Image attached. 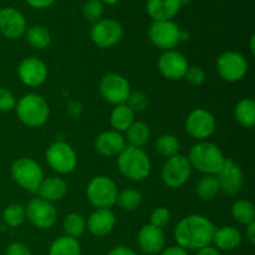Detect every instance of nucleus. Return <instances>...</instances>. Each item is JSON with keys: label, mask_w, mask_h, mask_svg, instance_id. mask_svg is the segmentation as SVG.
Returning <instances> with one entry per match:
<instances>
[{"label": "nucleus", "mask_w": 255, "mask_h": 255, "mask_svg": "<svg viewBox=\"0 0 255 255\" xmlns=\"http://www.w3.org/2000/svg\"><path fill=\"white\" fill-rule=\"evenodd\" d=\"M107 255H137V253L134 251H132L131 248H128V247L119 246L116 248L111 249Z\"/></svg>", "instance_id": "43"}, {"label": "nucleus", "mask_w": 255, "mask_h": 255, "mask_svg": "<svg viewBox=\"0 0 255 255\" xmlns=\"http://www.w3.org/2000/svg\"><path fill=\"white\" fill-rule=\"evenodd\" d=\"M62 228L67 237L77 239L86 229V222L80 213H70L62 222Z\"/></svg>", "instance_id": "32"}, {"label": "nucleus", "mask_w": 255, "mask_h": 255, "mask_svg": "<svg viewBox=\"0 0 255 255\" xmlns=\"http://www.w3.org/2000/svg\"><path fill=\"white\" fill-rule=\"evenodd\" d=\"M196 192L197 196L202 201H212L213 198H216L217 194L221 192L217 177L213 174H206L204 177H202L197 184Z\"/></svg>", "instance_id": "31"}, {"label": "nucleus", "mask_w": 255, "mask_h": 255, "mask_svg": "<svg viewBox=\"0 0 255 255\" xmlns=\"http://www.w3.org/2000/svg\"><path fill=\"white\" fill-rule=\"evenodd\" d=\"M231 212L233 219L238 223L248 226L249 223L254 222L255 208L252 202L246 201V199H239V201L234 202Z\"/></svg>", "instance_id": "29"}, {"label": "nucleus", "mask_w": 255, "mask_h": 255, "mask_svg": "<svg viewBox=\"0 0 255 255\" xmlns=\"http://www.w3.org/2000/svg\"><path fill=\"white\" fill-rule=\"evenodd\" d=\"M126 105L132 110L133 112H139L143 111L148 107V97L141 91L131 92L128 95V99H127Z\"/></svg>", "instance_id": "37"}, {"label": "nucleus", "mask_w": 255, "mask_h": 255, "mask_svg": "<svg viewBox=\"0 0 255 255\" xmlns=\"http://www.w3.org/2000/svg\"><path fill=\"white\" fill-rule=\"evenodd\" d=\"M27 219L39 229H49L56 223V208L50 202L41 198H34L25 208Z\"/></svg>", "instance_id": "14"}, {"label": "nucleus", "mask_w": 255, "mask_h": 255, "mask_svg": "<svg viewBox=\"0 0 255 255\" xmlns=\"http://www.w3.org/2000/svg\"><path fill=\"white\" fill-rule=\"evenodd\" d=\"M16 106V99L6 89H0V112H9Z\"/></svg>", "instance_id": "39"}, {"label": "nucleus", "mask_w": 255, "mask_h": 255, "mask_svg": "<svg viewBox=\"0 0 255 255\" xmlns=\"http://www.w3.org/2000/svg\"><path fill=\"white\" fill-rule=\"evenodd\" d=\"M100 94L109 104H126L128 95L131 94V86L127 79L119 74H107L100 82Z\"/></svg>", "instance_id": "11"}, {"label": "nucleus", "mask_w": 255, "mask_h": 255, "mask_svg": "<svg viewBox=\"0 0 255 255\" xmlns=\"http://www.w3.org/2000/svg\"><path fill=\"white\" fill-rule=\"evenodd\" d=\"M124 35L122 25L115 19H100L92 25L90 36L94 44L101 49L115 46Z\"/></svg>", "instance_id": "10"}, {"label": "nucleus", "mask_w": 255, "mask_h": 255, "mask_svg": "<svg viewBox=\"0 0 255 255\" xmlns=\"http://www.w3.org/2000/svg\"><path fill=\"white\" fill-rule=\"evenodd\" d=\"M11 177L25 191L37 193V189L44 179V172L36 161L24 157L12 163Z\"/></svg>", "instance_id": "5"}, {"label": "nucleus", "mask_w": 255, "mask_h": 255, "mask_svg": "<svg viewBox=\"0 0 255 255\" xmlns=\"http://www.w3.org/2000/svg\"><path fill=\"white\" fill-rule=\"evenodd\" d=\"M142 202V196L136 189H125L117 196L116 203L121 207L124 211L132 212L139 207Z\"/></svg>", "instance_id": "35"}, {"label": "nucleus", "mask_w": 255, "mask_h": 255, "mask_svg": "<svg viewBox=\"0 0 255 255\" xmlns=\"http://www.w3.org/2000/svg\"><path fill=\"white\" fill-rule=\"evenodd\" d=\"M56 0H26L27 4L34 9H45V7L51 6Z\"/></svg>", "instance_id": "42"}, {"label": "nucleus", "mask_w": 255, "mask_h": 255, "mask_svg": "<svg viewBox=\"0 0 255 255\" xmlns=\"http://www.w3.org/2000/svg\"><path fill=\"white\" fill-rule=\"evenodd\" d=\"M115 224H116V217L114 212L107 208H100L90 214L86 226L92 236L105 237L111 233Z\"/></svg>", "instance_id": "20"}, {"label": "nucleus", "mask_w": 255, "mask_h": 255, "mask_svg": "<svg viewBox=\"0 0 255 255\" xmlns=\"http://www.w3.org/2000/svg\"><path fill=\"white\" fill-rule=\"evenodd\" d=\"M86 196L90 203L97 209H109L116 204L119 191L116 183L110 177L97 176L90 181L86 188Z\"/></svg>", "instance_id": "6"}, {"label": "nucleus", "mask_w": 255, "mask_h": 255, "mask_svg": "<svg viewBox=\"0 0 255 255\" xmlns=\"http://www.w3.org/2000/svg\"><path fill=\"white\" fill-rule=\"evenodd\" d=\"M217 71L224 81H241L248 72V62L239 52L227 51L217 60Z\"/></svg>", "instance_id": "12"}, {"label": "nucleus", "mask_w": 255, "mask_h": 255, "mask_svg": "<svg viewBox=\"0 0 255 255\" xmlns=\"http://www.w3.org/2000/svg\"><path fill=\"white\" fill-rule=\"evenodd\" d=\"M149 40L154 46L164 50H172L182 40V31L178 25L172 20L153 21L148 29Z\"/></svg>", "instance_id": "9"}, {"label": "nucleus", "mask_w": 255, "mask_h": 255, "mask_svg": "<svg viewBox=\"0 0 255 255\" xmlns=\"http://www.w3.org/2000/svg\"><path fill=\"white\" fill-rule=\"evenodd\" d=\"M117 167L126 178L139 182L151 173V159L142 148L126 146L117 156Z\"/></svg>", "instance_id": "2"}, {"label": "nucleus", "mask_w": 255, "mask_h": 255, "mask_svg": "<svg viewBox=\"0 0 255 255\" xmlns=\"http://www.w3.org/2000/svg\"><path fill=\"white\" fill-rule=\"evenodd\" d=\"M186 131L193 138L203 141L216 131V119L207 110H193L186 119Z\"/></svg>", "instance_id": "13"}, {"label": "nucleus", "mask_w": 255, "mask_h": 255, "mask_svg": "<svg viewBox=\"0 0 255 255\" xmlns=\"http://www.w3.org/2000/svg\"><path fill=\"white\" fill-rule=\"evenodd\" d=\"M46 161L52 171L60 174L71 173L77 163L76 152L66 142H54L46 151Z\"/></svg>", "instance_id": "7"}, {"label": "nucleus", "mask_w": 255, "mask_h": 255, "mask_svg": "<svg viewBox=\"0 0 255 255\" xmlns=\"http://www.w3.org/2000/svg\"><path fill=\"white\" fill-rule=\"evenodd\" d=\"M138 246L141 251L146 254H158L164 249V238L163 229H159L152 224H146L138 232Z\"/></svg>", "instance_id": "19"}, {"label": "nucleus", "mask_w": 255, "mask_h": 255, "mask_svg": "<svg viewBox=\"0 0 255 255\" xmlns=\"http://www.w3.org/2000/svg\"><path fill=\"white\" fill-rule=\"evenodd\" d=\"M134 122V112L126 104L117 105L110 115V124L114 131L126 132Z\"/></svg>", "instance_id": "25"}, {"label": "nucleus", "mask_w": 255, "mask_h": 255, "mask_svg": "<svg viewBox=\"0 0 255 255\" xmlns=\"http://www.w3.org/2000/svg\"><path fill=\"white\" fill-rule=\"evenodd\" d=\"M26 31V20L15 7L0 9V32L7 39H19Z\"/></svg>", "instance_id": "18"}, {"label": "nucleus", "mask_w": 255, "mask_h": 255, "mask_svg": "<svg viewBox=\"0 0 255 255\" xmlns=\"http://www.w3.org/2000/svg\"><path fill=\"white\" fill-rule=\"evenodd\" d=\"M192 168L204 174L216 176L223 166L226 157L218 146L212 142H199L194 144L187 157Z\"/></svg>", "instance_id": "3"}, {"label": "nucleus", "mask_w": 255, "mask_h": 255, "mask_svg": "<svg viewBox=\"0 0 255 255\" xmlns=\"http://www.w3.org/2000/svg\"><path fill=\"white\" fill-rule=\"evenodd\" d=\"M196 255H221V253H219V251L217 248L208 246V247H204V248L202 249H198Z\"/></svg>", "instance_id": "45"}, {"label": "nucleus", "mask_w": 255, "mask_h": 255, "mask_svg": "<svg viewBox=\"0 0 255 255\" xmlns=\"http://www.w3.org/2000/svg\"><path fill=\"white\" fill-rule=\"evenodd\" d=\"M188 67L186 56L176 50H167L158 59V69L162 76L173 81L183 79Z\"/></svg>", "instance_id": "15"}, {"label": "nucleus", "mask_w": 255, "mask_h": 255, "mask_svg": "<svg viewBox=\"0 0 255 255\" xmlns=\"http://www.w3.org/2000/svg\"><path fill=\"white\" fill-rule=\"evenodd\" d=\"M254 41H255V36L254 35H252V37H251V51H252V54H255V49H254Z\"/></svg>", "instance_id": "48"}, {"label": "nucleus", "mask_w": 255, "mask_h": 255, "mask_svg": "<svg viewBox=\"0 0 255 255\" xmlns=\"http://www.w3.org/2000/svg\"><path fill=\"white\" fill-rule=\"evenodd\" d=\"M126 147L124 136L117 131H105L97 136L95 141V148L101 156L115 157L121 153Z\"/></svg>", "instance_id": "22"}, {"label": "nucleus", "mask_w": 255, "mask_h": 255, "mask_svg": "<svg viewBox=\"0 0 255 255\" xmlns=\"http://www.w3.org/2000/svg\"><path fill=\"white\" fill-rule=\"evenodd\" d=\"M49 255H81V246L71 237H59L50 246Z\"/></svg>", "instance_id": "26"}, {"label": "nucleus", "mask_w": 255, "mask_h": 255, "mask_svg": "<svg viewBox=\"0 0 255 255\" xmlns=\"http://www.w3.org/2000/svg\"><path fill=\"white\" fill-rule=\"evenodd\" d=\"M242 239L243 238H242L241 232L236 227L228 226L216 229L212 243L214 244V248H217L218 251L229 252L238 248L242 243Z\"/></svg>", "instance_id": "24"}, {"label": "nucleus", "mask_w": 255, "mask_h": 255, "mask_svg": "<svg viewBox=\"0 0 255 255\" xmlns=\"http://www.w3.org/2000/svg\"><path fill=\"white\" fill-rule=\"evenodd\" d=\"M182 1H184V0H182Z\"/></svg>", "instance_id": "49"}, {"label": "nucleus", "mask_w": 255, "mask_h": 255, "mask_svg": "<svg viewBox=\"0 0 255 255\" xmlns=\"http://www.w3.org/2000/svg\"><path fill=\"white\" fill-rule=\"evenodd\" d=\"M156 149L161 156L169 158L178 154L181 144H179L178 138L173 134H162L157 138Z\"/></svg>", "instance_id": "33"}, {"label": "nucleus", "mask_w": 255, "mask_h": 255, "mask_svg": "<svg viewBox=\"0 0 255 255\" xmlns=\"http://www.w3.org/2000/svg\"><path fill=\"white\" fill-rule=\"evenodd\" d=\"M5 255H31V252L24 243L15 242V243H11L7 247Z\"/></svg>", "instance_id": "41"}, {"label": "nucleus", "mask_w": 255, "mask_h": 255, "mask_svg": "<svg viewBox=\"0 0 255 255\" xmlns=\"http://www.w3.org/2000/svg\"><path fill=\"white\" fill-rule=\"evenodd\" d=\"M66 193L67 184L60 177H47V178H44L41 184H40L39 189H37V194L40 196L39 198L50 202V203L62 199Z\"/></svg>", "instance_id": "23"}, {"label": "nucleus", "mask_w": 255, "mask_h": 255, "mask_svg": "<svg viewBox=\"0 0 255 255\" xmlns=\"http://www.w3.org/2000/svg\"><path fill=\"white\" fill-rule=\"evenodd\" d=\"M126 137L127 141L129 142V146L141 148L148 142L149 137H151V131L144 122L134 121L126 131Z\"/></svg>", "instance_id": "28"}, {"label": "nucleus", "mask_w": 255, "mask_h": 255, "mask_svg": "<svg viewBox=\"0 0 255 255\" xmlns=\"http://www.w3.org/2000/svg\"><path fill=\"white\" fill-rule=\"evenodd\" d=\"M219 183V189L226 194L233 196L242 189L244 183L243 172L241 167L231 158H226L223 166L216 174Z\"/></svg>", "instance_id": "16"}, {"label": "nucleus", "mask_w": 255, "mask_h": 255, "mask_svg": "<svg viewBox=\"0 0 255 255\" xmlns=\"http://www.w3.org/2000/svg\"><path fill=\"white\" fill-rule=\"evenodd\" d=\"M159 255H188V253H187L186 249L181 248V247L178 246H173L163 249Z\"/></svg>", "instance_id": "44"}, {"label": "nucleus", "mask_w": 255, "mask_h": 255, "mask_svg": "<svg viewBox=\"0 0 255 255\" xmlns=\"http://www.w3.org/2000/svg\"><path fill=\"white\" fill-rule=\"evenodd\" d=\"M247 238L252 244L255 243V221L247 226Z\"/></svg>", "instance_id": "46"}, {"label": "nucleus", "mask_w": 255, "mask_h": 255, "mask_svg": "<svg viewBox=\"0 0 255 255\" xmlns=\"http://www.w3.org/2000/svg\"><path fill=\"white\" fill-rule=\"evenodd\" d=\"M100 1H101L102 4H107V5H114V4H117V2H119L120 0H100Z\"/></svg>", "instance_id": "47"}, {"label": "nucleus", "mask_w": 255, "mask_h": 255, "mask_svg": "<svg viewBox=\"0 0 255 255\" xmlns=\"http://www.w3.org/2000/svg\"><path fill=\"white\" fill-rule=\"evenodd\" d=\"M184 77H186L189 84L194 85V86H199L206 80V72L199 66H189Z\"/></svg>", "instance_id": "40"}, {"label": "nucleus", "mask_w": 255, "mask_h": 255, "mask_svg": "<svg viewBox=\"0 0 255 255\" xmlns=\"http://www.w3.org/2000/svg\"><path fill=\"white\" fill-rule=\"evenodd\" d=\"M192 166L188 158L182 154L169 157L162 167V181L169 188H179L188 182Z\"/></svg>", "instance_id": "8"}, {"label": "nucleus", "mask_w": 255, "mask_h": 255, "mask_svg": "<svg viewBox=\"0 0 255 255\" xmlns=\"http://www.w3.org/2000/svg\"><path fill=\"white\" fill-rule=\"evenodd\" d=\"M214 233L216 227L208 218L199 214H192L177 224L174 229V239L177 246L186 251H198L211 246Z\"/></svg>", "instance_id": "1"}, {"label": "nucleus", "mask_w": 255, "mask_h": 255, "mask_svg": "<svg viewBox=\"0 0 255 255\" xmlns=\"http://www.w3.org/2000/svg\"><path fill=\"white\" fill-rule=\"evenodd\" d=\"M16 115L29 127H40L46 124L50 107L46 100L36 94H27L16 102Z\"/></svg>", "instance_id": "4"}, {"label": "nucleus", "mask_w": 255, "mask_h": 255, "mask_svg": "<svg viewBox=\"0 0 255 255\" xmlns=\"http://www.w3.org/2000/svg\"><path fill=\"white\" fill-rule=\"evenodd\" d=\"M82 14L87 21L95 24L104 14V4L100 0H87L82 6Z\"/></svg>", "instance_id": "36"}, {"label": "nucleus", "mask_w": 255, "mask_h": 255, "mask_svg": "<svg viewBox=\"0 0 255 255\" xmlns=\"http://www.w3.org/2000/svg\"><path fill=\"white\" fill-rule=\"evenodd\" d=\"M234 116L238 124L246 128L255 125V102L252 99H243L237 104Z\"/></svg>", "instance_id": "27"}, {"label": "nucleus", "mask_w": 255, "mask_h": 255, "mask_svg": "<svg viewBox=\"0 0 255 255\" xmlns=\"http://www.w3.org/2000/svg\"><path fill=\"white\" fill-rule=\"evenodd\" d=\"M25 36H26V40L30 44V46H32L34 49L37 50L46 49L50 45V42H51L50 32L47 31L44 26H41V25L30 26L29 29H26V31H25Z\"/></svg>", "instance_id": "30"}, {"label": "nucleus", "mask_w": 255, "mask_h": 255, "mask_svg": "<svg viewBox=\"0 0 255 255\" xmlns=\"http://www.w3.org/2000/svg\"><path fill=\"white\" fill-rule=\"evenodd\" d=\"M151 223L152 226L157 227L159 229H163L164 227L168 226L169 221H171V212L164 207H158L154 209L151 214Z\"/></svg>", "instance_id": "38"}, {"label": "nucleus", "mask_w": 255, "mask_h": 255, "mask_svg": "<svg viewBox=\"0 0 255 255\" xmlns=\"http://www.w3.org/2000/svg\"><path fill=\"white\" fill-rule=\"evenodd\" d=\"M2 218L4 222L11 228H16V227L21 226L24 223L25 218H26V213H25V207H22L19 203L9 204L6 208L4 209L2 213Z\"/></svg>", "instance_id": "34"}, {"label": "nucleus", "mask_w": 255, "mask_h": 255, "mask_svg": "<svg viewBox=\"0 0 255 255\" xmlns=\"http://www.w3.org/2000/svg\"><path fill=\"white\" fill-rule=\"evenodd\" d=\"M182 2V0H147V14L153 21L172 20L181 10Z\"/></svg>", "instance_id": "21"}, {"label": "nucleus", "mask_w": 255, "mask_h": 255, "mask_svg": "<svg viewBox=\"0 0 255 255\" xmlns=\"http://www.w3.org/2000/svg\"><path fill=\"white\" fill-rule=\"evenodd\" d=\"M20 81L29 87H37L46 81L47 67L44 61L36 57H27L17 67Z\"/></svg>", "instance_id": "17"}]
</instances>
